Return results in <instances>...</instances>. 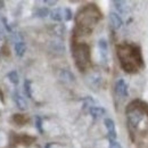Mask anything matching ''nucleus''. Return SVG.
I'll return each instance as SVG.
<instances>
[{
	"label": "nucleus",
	"mask_w": 148,
	"mask_h": 148,
	"mask_svg": "<svg viewBox=\"0 0 148 148\" xmlns=\"http://www.w3.org/2000/svg\"><path fill=\"white\" fill-rule=\"evenodd\" d=\"M14 49H15V54L18 57H23L26 51V45L23 41H17L14 43Z\"/></svg>",
	"instance_id": "obj_4"
},
{
	"label": "nucleus",
	"mask_w": 148,
	"mask_h": 148,
	"mask_svg": "<svg viewBox=\"0 0 148 148\" xmlns=\"http://www.w3.org/2000/svg\"><path fill=\"white\" fill-rule=\"evenodd\" d=\"M30 90H31V82H30V81H26V82H25V91H26L29 97L32 96V93H31Z\"/></svg>",
	"instance_id": "obj_13"
},
{
	"label": "nucleus",
	"mask_w": 148,
	"mask_h": 148,
	"mask_svg": "<svg viewBox=\"0 0 148 148\" xmlns=\"http://www.w3.org/2000/svg\"><path fill=\"white\" fill-rule=\"evenodd\" d=\"M114 5H115V8L121 13V14H127L129 12V7L125 2L123 1H114Z\"/></svg>",
	"instance_id": "obj_7"
},
{
	"label": "nucleus",
	"mask_w": 148,
	"mask_h": 148,
	"mask_svg": "<svg viewBox=\"0 0 148 148\" xmlns=\"http://www.w3.org/2000/svg\"><path fill=\"white\" fill-rule=\"evenodd\" d=\"M115 91L121 97H127L128 96V84L123 79H120L115 83Z\"/></svg>",
	"instance_id": "obj_1"
},
{
	"label": "nucleus",
	"mask_w": 148,
	"mask_h": 148,
	"mask_svg": "<svg viewBox=\"0 0 148 148\" xmlns=\"http://www.w3.org/2000/svg\"><path fill=\"white\" fill-rule=\"evenodd\" d=\"M7 77L9 79V81L12 82V83H14V84H17L19 81V77H18V73L16 72V71H12V72H9L8 75H7Z\"/></svg>",
	"instance_id": "obj_9"
},
{
	"label": "nucleus",
	"mask_w": 148,
	"mask_h": 148,
	"mask_svg": "<svg viewBox=\"0 0 148 148\" xmlns=\"http://www.w3.org/2000/svg\"><path fill=\"white\" fill-rule=\"evenodd\" d=\"M110 21H111L112 25H113L114 29H120L122 26V24H123L122 18L120 17V15L117 13H114V12L110 14Z\"/></svg>",
	"instance_id": "obj_2"
},
{
	"label": "nucleus",
	"mask_w": 148,
	"mask_h": 148,
	"mask_svg": "<svg viewBox=\"0 0 148 148\" xmlns=\"http://www.w3.org/2000/svg\"><path fill=\"white\" fill-rule=\"evenodd\" d=\"M49 13H50V12H49L48 9H46V8H42V9H40V10L38 12L37 14L39 15V16H40V17H46L47 15H49Z\"/></svg>",
	"instance_id": "obj_12"
},
{
	"label": "nucleus",
	"mask_w": 148,
	"mask_h": 148,
	"mask_svg": "<svg viewBox=\"0 0 148 148\" xmlns=\"http://www.w3.org/2000/svg\"><path fill=\"white\" fill-rule=\"evenodd\" d=\"M98 46H99V48H100L103 51H106V50H107V42H106V40L101 39V40L99 41Z\"/></svg>",
	"instance_id": "obj_11"
},
{
	"label": "nucleus",
	"mask_w": 148,
	"mask_h": 148,
	"mask_svg": "<svg viewBox=\"0 0 148 148\" xmlns=\"http://www.w3.org/2000/svg\"><path fill=\"white\" fill-rule=\"evenodd\" d=\"M47 5H56V1H45Z\"/></svg>",
	"instance_id": "obj_15"
},
{
	"label": "nucleus",
	"mask_w": 148,
	"mask_h": 148,
	"mask_svg": "<svg viewBox=\"0 0 148 148\" xmlns=\"http://www.w3.org/2000/svg\"><path fill=\"white\" fill-rule=\"evenodd\" d=\"M14 100H15L16 106L18 107L21 111H25V110H27V101H26L21 95L15 93V95H14Z\"/></svg>",
	"instance_id": "obj_3"
},
{
	"label": "nucleus",
	"mask_w": 148,
	"mask_h": 148,
	"mask_svg": "<svg viewBox=\"0 0 148 148\" xmlns=\"http://www.w3.org/2000/svg\"><path fill=\"white\" fill-rule=\"evenodd\" d=\"M104 124H105V127L107 129V132L115 131V123H114V121L112 119H105L104 120Z\"/></svg>",
	"instance_id": "obj_8"
},
{
	"label": "nucleus",
	"mask_w": 148,
	"mask_h": 148,
	"mask_svg": "<svg viewBox=\"0 0 148 148\" xmlns=\"http://www.w3.org/2000/svg\"><path fill=\"white\" fill-rule=\"evenodd\" d=\"M49 15H50V17L53 21H55V22H60V21H63V9L62 8H56L54 10H51L50 13H49Z\"/></svg>",
	"instance_id": "obj_5"
},
{
	"label": "nucleus",
	"mask_w": 148,
	"mask_h": 148,
	"mask_svg": "<svg viewBox=\"0 0 148 148\" xmlns=\"http://www.w3.org/2000/svg\"><path fill=\"white\" fill-rule=\"evenodd\" d=\"M72 16H73V14H72V10L70 8H64L63 9V18L65 21H71Z\"/></svg>",
	"instance_id": "obj_10"
},
{
	"label": "nucleus",
	"mask_w": 148,
	"mask_h": 148,
	"mask_svg": "<svg viewBox=\"0 0 148 148\" xmlns=\"http://www.w3.org/2000/svg\"><path fill=\"white\" fill-rule=\"evenodd\" d=\"M110 148H122V147H121V145H120L117 141H111Z\"/></svg>",
	"instance_id": "obj_14"
},
{
	"label": "nucleus",
	"mask_w": 148,
	"mask_h": 148,
	"mask_svg": "<svg viewBox=\"0 0 148 148\" xmlns=\"http://www.w3.org/2000/svg\"><path fill=\"white\" fill-rule=\"evenodd\" d=\"M90 114L92 115L93 117H101L103 115H105L106 114V111H105V108H103V107H100V106H93L90 108Z\"/></svg>",
	"instance_id": "obj_6"
}]
</instances>
